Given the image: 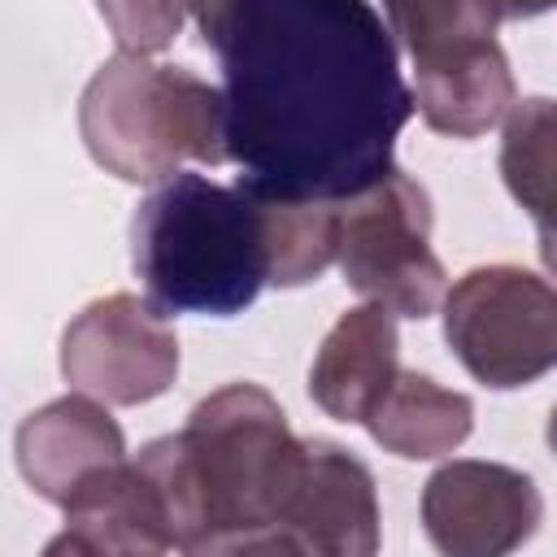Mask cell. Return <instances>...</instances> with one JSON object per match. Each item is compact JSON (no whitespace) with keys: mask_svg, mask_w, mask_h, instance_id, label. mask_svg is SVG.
Here are the masks:
<instances>
[{"mask_svg":"<svg viewBox=\"0 0 557 557\" xmlns=\"http://www.w3.org/2000/svg\"><path fill=\"white\" fill-rule=\"evenodd\" d=\"M13 453L30 492L65 509L87 479L126 461V435L109 418L104 400L74 392L26 413L13 435Z\"/></svg>","mask_w":557,"mask_h":557,"instance_id":"cell-10","label":"cell"},{"mask_svg":"<svg viewBox=\"0 0 557 557\" xmlns=\"http://www.w3.org/2000/svg\"><path fill=\"white\" fill-rule=\"evenodd\" d=\"M544 496L531 474L500 461H444L422 487L426 540L448 557H500L540 531Z\"/></svg>","mask_w":557,"mask_h":557,"instance_id":"cell-8","label":"cell"},{"mask_svg":"<svg viewBox=\"0 0 557 557\" xmlns=\"http://www.w3.org/2000/svg\"><path fill=\"white\" fill-rule=\"evenodd\" d=\"M392 35L409 48L413 70L435 65L479 39H496V13L487 0H383Z\"/></svg>","mask_w":557,"mask_h":557,"instance_id":"cell-16","label":"cell"},{"mask_svg":"<svg viewBox=\"0 0 557 557\" xmlns=\"http://www.w3.org/2000/svg\"><path fill=\"white\" fill-rule=\"evenodd\" d=\"M270 209L265 196L205 174H170L131 218V265L165 313H244L270 287Z\"/></svg>","mask_w":557,"mask_h":557,"instance_id":"cell-3","label":"cell"},{"mask_svg":"<svg viewBox=\"0 0 557 557\" xmlns=\"http://www.w3.org/2000/svg\"><path fill=\"white\" fill-rule=\"evenodd\" d=\"M500 178L540 231V261L557 278V100L527 96L505 113Z\"/></svg>","mask_w":557,"mask_h":557,"instance_id":"cell-15","label":"cell"},{"mask_svg":"<svg viewBox=\"0 0 557 557\" xmlns=\"http://www.w3.org/2000/svg\"><path fill=\"white\" fill-rule=\"evenodd\" d=\"M78 135L122 183H165L183 161H231L222 87L144 52H117L91 74L78 96Z\"/></svg>","mask_w":557,"mask_h":557,"instance_id":"cell-4","label":"cell"},{"mask_svg":"<svg viewBox=\"0 0 557 557\" xmlns=\"http://www.w3.org/2000/svg\"><path fill=\"white\" fill-rule=\"evenodd\" d=\"M283 535L287 553L370 557L379 548V492L370 466L335 440H305Z\"/></svg>","mask_w":557,"mask_h":557,"instance_id":"cell-9","label":"cell"},{"mask_svg":"<svg viewBox=\"0 0 557 557\" xmlns=\"http://www.w3.org/2000/svg\"><path fill=\"white\" fill-rule=\"evenodd\" d=\"M513 70L496 39L413 70V104L422 122L448 139H479L513 109Z\"/></svg>","mask_w":557,"mask_h":557,"instance_id":"cell-13","label":"cell"},{"mask_svg":"<svg viewBox=\"0 0 557 557\" xmlns=\"http://www.w3.org/2000/svg\"><path fill=\"white\" fill-rule=\"evenodd\" d=\"M174 527L157 474L131 457L87 479L65 505V531L48 540V557L61 553H170Z\"/></svg>","mask_w":557,"mask_h":557,"instance_id":"cell-11","label":"cell"},{"mask_svg":"<svg viewBox=\"0 0 557 557\" xmlns=\"http://www.w3.org/2000/svg\"><path fill=\"white\" fill-rule=\"evenodd\" d=\"M361 426L383 453H396L405 461H431L466 444V435L474 431V400L466 392L440 387L431 374L396 370Z\"/></svg>","mask_w":557,"mask_h":557,"instance_id":"cell-14","label":"cell"},{"mask_svg":"<svg viewBox=\"0 0 557 557\" xmlns=\"http://www.w3.org/2000/svg\"><path fill=\"white\" fill-rule=\"evenodd\" d=\"M400 370V335L396 313L379 300L339 313L326 331L313 366H309V396L335 422H366L374 400Z\"/></svg>","mask_w":557,"mask_h":557,"instance_id":"cell-12","label":"cell"},{"mask_svg":"<svg viewBox=\"0 0 557 557\" xmlns=\"http://www.w3.org/2000/svg\"><path fill=\"white\" fill-rule=\"evenodd\" d=\"M157 474L178 553H287L283 518L305 466L283 405L257 383L209 392L178 435L139 448Z\"/></svg>","mask_w":557,"mask_h":557,"instance_id":"cell-2","label":"cell"},{"mask_svg":"<svg viewBox=\"0 0 557 557\" xmlns=\"http://www.w3.org/2000/svg\"><path fill=\"white\" fill-rule=\"evenodd\" d=\"M487 9L496 13V22H518V17H540L557 9V0H487Z\"/></svg>","mask_w":557,"mask_h":557,"instance_id":"cell-19","label":"cell"},{"mask_svg":"<svg viewBox=\"0 0 557 557\" xmlns=\"http://www.w3.org/2000/svg\"><path fill=\"white\" fill-rule=\"evenodd\" d=\"M548 448H553V457H557V405H553V413H548Z\"/></svg>","mask_w":557,"mask_h":557,"instance_id":"cell-20","label":"cell"},{"mask_svg":"<svg viewBox=\"0 0 557 557\" xmlns=\"http://www.w3.org/2000/svg\"><path fill=\"white\" fill-rule=\"evenodd\" d=\"M431 222L426 187L396 165L366 191L339 200L344 283L387 305L396 318H431L444 305V265L431 252Z\"/></svg>","mask_w":557,"mask_h":557,"instance_id":"cell-5","label":"cell"},{"mask_svg":"<svg viewBox=\"0 0 557 557\" xmlns=\"http://www.w3.org/2000/svg\"><path fill=\"white\" fill-rule=\"evenodd\" d=\"M444 339L483 387H527L557 366V287L522 265H474L444 292Z\"/></svg>","mask_w":557,"mask_h":557,"instance_id":"cell-6","label":"cell"},{"mask_svg":"<svg viewBox=\"0 0 557 557\" xmlns=\"http://www.w3.org/2000/svg\"><path fill=\"white\" fill-rule=\"evenodd\" d=\"M205 48L222 65L235 183L348 200L392 170L418 104L370 0H239Z\"/></svg>","mask_w":557,"mask_h":557,"instance_id":"cell-1","label":"cell"},{"mask_svg":"<svg viewBox=\"0 0 557 557\" xmlns=\"http://www.w3.org/2000/svg\"><path fill=\"white\" fill-rule=\"evenodd\" d=\"M61 379L104 405H144L178 379V335L165 309L131 292L83 305L61 331Z\"/></svg>","mask_w":557,"mask_h":557,"instance_id":"cell-7","label":"cell"},{"mask_svg":"<svg viewBox=\"0 0 557 557\" xmlns=\"http://www.w3.org/2000/svg\"><path fill=\"white\" fill-rule=\"evenodd\" d=\"M178 4H183V13H191V22L200 30V44H205L239 0H178Z\"/></svg>","mask_w":557,"mask_h":557,"instance_id":"cell-18","label":"cell"},{"mask_svg":"<svg viewBox=\"0 0 557 557\" xmlns=\"http://www.w3.org/2000/svg\"><path fill=\"white\" fill-rule=\"evenodd\" d=\"M109 35L122 52H161L183 30V4L178 0H96Z\"/></svg>","mask_w":557,"mask_h":557,"instance_id":"cell-17","label":"cell"}]
</instances>
